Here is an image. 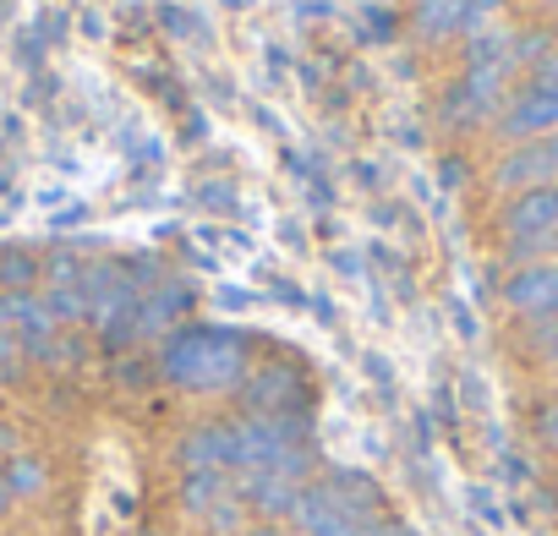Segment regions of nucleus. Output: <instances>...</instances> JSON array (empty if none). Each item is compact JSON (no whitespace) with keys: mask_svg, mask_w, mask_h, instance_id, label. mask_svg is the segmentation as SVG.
<instances>
[{"mask_svg":"<svg viewBox=\"0 0 558 536\" xmlns=\"http://www.w3.org/2000/svg\"><path fill=\"white\" fill-rule=\"evenodd\" d=\"M246 373V351L230 329H181L165 345V378L197 394H219L235 389Z\"/></svg>","mask_w":558,"mask_h":536,"instance_id":"obj_1","label":"nucleus"},{"mask_svg":"<svg viewBox=\"0 0 558 536\" xmlns=\"http://www.w3.org/2000/svg\"><path fill=\"white\" fill-rule=\"evenodd\" d=\"M504 230L514 241V252H542L558 246V181L514 192V203L504 208Z\"/></svg>","mask_w":558,"mask_h":536,"instance_id":"obj_2","label":"nucleus"},{"mask_svg":"<svg viewBox=\"0 0 558 536\" xmlns=\"http://www.w3.org/2000/svg\"><path fill=\"white\" fill-rule=\"evenodd\" d=\"M291 520H296L302 536H367V525H373V520L356 514L335 487H302Z\"/></svg>","mask_w":558,"mask_h":536,"instance_id":"obj_3","label":"nucleus"},{"mask_svg":"<svg viewBox=\"0 0 558 536\" xmlns=\"http://www.w3.org/2000/svg\"><path fill=\"white\" fill-rule=\"evenodd\" d=\"M504 132L509 137H553L558 132V88L547 83H525L509 105H504Z\"/></svg>","mask_w":558,"mask_h":536,"instance_id":"obj_4","label":"nucleus"},{"mask_svg":"<svg viewBox=\"0 0 558 536\" xmlns=\"http://www.w3.org/2000/svg\"><path fill=\"white\" fill-rule=\"evenodd\" d=\"M509 307L514 313H525V318H558V263H531V268H520V275L509 280Z\"/></svg>","mask_w":558,"mask_h":536,"instance_id":"obj_5","label":"nucleus"},{"mask_svg":"<svg viewBox=\"0 0 558 536\" xmlns=\"http://www.w3.org/2000/svg\"><path fill=\"white\" fill-rule=\"evenodd\" d=\"M504 72H509V66H471V72L449 88V115H454V121H465V115H471V121H482V115L498 105Z\"/></svg>","mask_w":558,"mask_h":536,"instance_id":"obj_6","label":"nucleus"},{"mask_svg":"<svg viewBox=\"0 0 558 536\" xmlns=\"http://www.w3.org/2000/svg\"><path fill=\"white\" fill-rule=\"evenodd\" d=\"M235 492H241V503H252V509H263V514H291L296 498H302V487H296L291 476H274V471L235 476Z\"/></svg>","mask_w":558,"mask_h":536,"instance_id":"obj_7","label":"nucleus"},{"mask_svg":"<svg viewBox=\"0 0 558 536\" xmlns=\"http://www.w3.org/2000/svg\"><path fill=\"white\" fill-rule=\"evenodd\" d=\"M246 405H252V416H268V422H279L286 411H296V373H286V367L257 373V378L246 383Z\"/></svg>","mask_w":558,"mask_h":536,"instance_id":"obj_8","label":"nucleus"},{"mask_svg":"<svg viewBox=\"0 0 558 536\" xmlns=\"http://www.w3.org/2000/svg\"><path fill=\"white\" fill-rule=\"evenodd\" d=\"M186 471H230V427H197L181 443Z\"/></svg>","mask_w":558,"mask_h":536,"instance_id":"obj_9","label":"nucleus"},{"mask_svg":"<svg viewBox=\"0 0 558 536\" xmlns=\"http://www.w3.org/2000/svg\"><path fill=\"white\" fill-rule=\"evenodd\" d=\"M493 181H498V186H520V192H531V186H547V181H553V165H547V154H542V143H536V148L509 154V159L493 170Z\"/></svg>","mask_w":558,"mask_h":536,"instance_id":"obj_10","label":"nucleus"},{"mask_svg":"<svg viewBox=\"0 0 558 536\" xmlns=\"http://www.w3.org/2000/svg\"><path fill=\"white\" fill-rule=\"evenodd\" d=\"M416 17H422V34H427V39H444V34L460 28L465 0H416Z\"/></svg>","mask_w":558,"mask_h":536,"instance_id":"obj_11","label":"nucleus"},{"mask_svg":"<svg viewBox=\"0 0 558 536\" xmlns=\"http://www.w3.org/2000/svg\"><path fill=\"white\" fill-rule=\"evenodd\" d=\"M0 482L12 487V498H28V492H39V487H45V465H39V460H12Z\"/></svg>","mask_w":558,"mask_h":536,"instance_id":"obj_12","label":"nucleus"},{"mask_svg":"<svg viewBox=\"0 0 558 536\" xmlns=\"http://www.w3.org/2000/svg\"><path fill=\"white\" fill-rule=\"evenodd\" d=\"M504 7V0H465V17H460V28L476 39V34H487V28H498L493 23V12Z\"/></svg>","mask_w":558,"mask_h":536,"instance_id":"obj_13","label":"nucleus"},{"mask_svg":"<svg viewBox=\"0 0 558 536\" xmlns=\"http://www.w3.org/2000/svg\"><path fill=\"white\" fill-rule=\"evenodd\" d=\"M0 280H7V285H28V280H34V263H28V257H7V252H0Z\"/></svg>","mask_w":558,"mask_h":536,"instance_id":"obj_14","label":"nucleus"},{"mask_svg":"<svg viewBox=\"0 0 558 536\" xmlns=\"http://www.w3.org/2000/svg\"><path fill=\"white\" fill-rule=\"evenodd\" d=\"M536 351H542L547 362H558V318H547V324L536 329Z\"/></svg>","mask_w":558,"mask_h":536,"instance_id":"obj_15","label":"nucleus"},{"mask_svg":"<svg viewBox=\"0 0 558 536\" xmlns=\"http://www.w3.org/2000/svg\"><path fill=\"white\" fill-rule=\"evenodd\" d=\"M531 77H536V83H547V88H558V50H547V56L531 66Z\"/></svg>","mask_w":558,"mask_h":536,"instance_id":"obj_16","label":"nucleus"},{"mask_svg":"<svg viewBox=\"0 0 558 536\" xmlns=\"http://www.w3.org/2000/svg\"><path fill=\"white\" fill-rule=\"evenodd\" d=\"M542 154H547V165H553V175H558V132H553L547 143H542Z\"/></svg>","mask_w":558,"mask_h":536,"instance_id":"obj_17","label":"nucleus"},{"mask_svg":"<svg viewBox=\"0 0 558 536\" xmlns=\"http://www.w3.org/2000/svg\"><path fill=\"white\" fill-rule=\"evenodd\" d=\"M542 427H547V438H553V443H558V411H553V416H547V422H542Z\"/></svg>","mask_w":558,"mask_h":536,"instance_id":"obj_18","label":"nucleus"},{"mask_svg":"<svg viewBox=\"0 0 558 536\" xmlns=\"http://www.w3.org/2000/svg\"><path fill=\"white\" fill-rule=\"evenodd\" d=\"M7 503H12V487H7V482H0V514H7Z\"/></svg>","mask_w":558,"mask_h":536,"instance_id":"obj_19","label":"nucleus"},{"mask_svg":"<svg viewBox=\"0 0 558 536\" xmlns=\"http://www.w3.org/2000/svg\"><path fill=\"white\" fill-rule=\"evenodd\" d=\"M246 536H286V531H268V525H263V531H246Z\"/></svg>","mask_w":558,"mask_h":536,"instance_id":"obj_20","label":"nucleus"},{"mask_svg":"<svg viewBox=\"0 0 558 536\" xmlns=\"http://www.w3.org/2000/svg\"><path fill=\"white\" fill-rule=\"evenodd\" d=\"M547 7H558V0H547Z\"/></svg>","mask_w":558,"mask_h":536,"instance_id":"obj_21","label":"nucleus"}]
</instances>
